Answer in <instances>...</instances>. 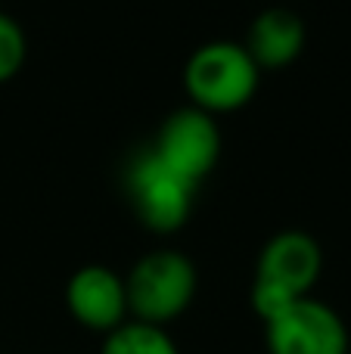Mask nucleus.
Segmentation results:
<instances>
[{
	"label": "nucleus",
	"mask_w": 351,
	"mask_h": 354,
	"mask_svg": "<svg viewBox=\"0 0 351 354\" xmlns=\"http://www.w3.org/2000/svg\"><path fill=\"white\" fill-rule=\"evenodd\" d=\"M261 68L249 56L243 44L234 41H209L193 50L184 68L187 97L196 109L209 115L236 112L246 103H252L258 91Z\"/></svg>",
	"instance_id": "obj_1"
},
{
	"label": "nucleus",
	"mask_w": 351,
	"mask_h": 354,
	"mask_svg": "<svg viewBox=\"0 0 351 354\" xmlns=\"http://www.w3.org/2000/svg\"><path fill=\"white\" fill-rule=\"evenodd\" d=\"M124 289L134 320L165 326L193 305L196 268L184 252L155 249L131 268V274L124 277Z\"/></svg>",
	"instance_id": "obj_2"
},
{
	"label": "nucleus",
	"mask_w": 351,
	"mask_h": 354,
	"mask_svg": "<svg viewBox=\"0 0 351 354\" xmlns=\"http://www.w3.org/2000/svg\"><path fill=\"white\" fill-rule=\"evenodd\" d=\"M199 183L174 171L153 147L137 153L124 171V193L137 221L153 233H174L193 212Z\"/></svg>",
	"instance_id": "obj_3"
},
{
	"label": "nucleus",
	"mask_w": 351,
	"mask_h": 354,
	"mask_svg": "<svg viewBox=\"0 0 351 354\" xmlns=\"http://www.w3.org/2000/svg\"><path fill=\"white\" fill-rule=\"evenodd\" d=\"M267 354H348L351 336L345 320L327 301L298 299L280 317L265 324Z\"/></svg>",
	"instance_id": "obj_4"
},
{
	"label": "nucleus",
	"mask_w": 351,
	"mask_h": 354,
	"mask_svg": "<svg viewBox=\"0 0 351 354\" xmlns=\"http://www.w3.org/2000/svg\"><path fill=\"white\" fill-rule=\"evenodd\" d=\"M153 149L174 171L190 177L193 183H202L221 156V131L215 124V115L196 106H187L162 122Z\"/></svg>",
	"instance_id": "obj_5"
},
{
	"label": "nucleus",
	"mask_w": 351,
	"mask_h": 354,
	"mask_svg": "<svg viewBox=\"0 0 351 354\" xmlns=\"http://www.w3.org/2000/svg\"><path fill=\"white\" fill-rule=\"evenodd\" d=\"M66 308L84 330L106 336L128 320L124 277L103 264L78 268L66 283Z\"/></svg>",
	"instance_id": "obj_6"
},
{
	"label": "nucleus",
	"mask_w": 351,
	"mask_h": 354,
	"mask_svg": "<svg viewBox=\"0 0 351 354\" xmlns=\"http://www.w3.org/2000/svg\"><path fill=\"white\" fill-rule=\"evenodd\" d=\"M323 270V249L311 233L283 230L265 243L255 268V280L286 289L290 295L302 299L311 295L317 277Z\"/></svg>",
	"instance_id": "obj_7"
},
{
	"label": "nucleus",
	"mask_w": 351,
	"mask_h": 354,
	"mask_svg": "<svg viewBox=\"0 0 351 354\" xmlns=\"http://www.w3.org/2000/svg\"><path fill=\"white\" fill-rule=\"evenodd\" d=\"M243 47L258 68H283L305 50V19L286 6H267L252 19Z\"/></svg>",
	"instance_id": "obj_8"
},
{
	"label": "nucleus",
	"mask_w": 351,
	"mask_h": 354,
	"mask_svg": "<svg viewBox=\"0 0 351 354\" xmlns=\"http://www.w3.org/2000/svg\"><path fill=\"white\" fill-rule=\"evenodd\" d=\"M99 354H180L165 326L143 324V320H124L112 333H106Z\"/></svg>",
	"instance_id": "obj_9"
},
{
	"label": "nucleus",
	"mask_w": 351,
	"mask_h": 354,
	"mask_svg": "<svg viewBox=\"0 0 351 354\" xmlns=\"http://www.w3.org/2000/svg\"><path fill=\"white\" fill-rule=\"evenodd\" d=\"M25 56H28V41L22 25L0 10V84L16 78L19 68L25 66Z\"/></svg>",
	"instance_id": "obj_10"
},
{
	"label": "nucleus",
	"mask_w": 351,
	"mask_h": 354,
	"mask_svg": "<svg viewBox=\"0 0 351 354\" xmlns=\"http://www.w3.org/2000/svg\"><path fill=\"white\" fill-rule=\"evenodd\" d=\"M348 354H351V351H348Z\"/></svg>",
	"instance_id": "obj_11"
}]
</instances>
